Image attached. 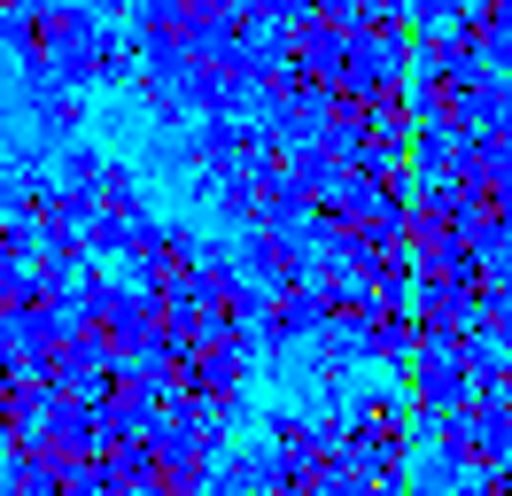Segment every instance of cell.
Segmentation results:
<instances>
[{
  "label": "cell",
  "instance_id": "obj_1",
  "mask_svg": "<svg viewBox=\"0 0 512 496\" xmlns=\"http://www.w3.org/2000/svg\"><path fill=\"white\" fill-rule=\"evenodd\" d=\"M194 225H163V217H148V225H132V287H179V279L194 272Z\"/></svg>",
  "mask_w": 512,
  "mask_h": 496
},
{
  "label": "cell",
  "instance_id": "obj_2",
  "mask_svg": "<svg viewBox=\"0 0 512 496\" xmlns=\"http://www.w3.org/2000/svg\"><path fill=\"white\" fill-rule=\"evenodd\" d=\"M233 264H241L249 287H295V279H311V248L295 233H280V225H249L241 248H233Z\"/></svg>",
  "mask_w": 512,
  "mask_h": 496
},
{
  "label": "cell",
  "instance_id": "obj_3",
  "mask_svg": "<svg viewBox=\"0 0 512 496\" xmlns=\"http://www.w3.org/2000/svg\"><path fill=\"white\" fill-rule=\"evenodd\" d=\"M202 496H288V481H280L272 450L256 442V450H218L202 473Z\"/></svg>",
  "mask_w": 512,
  "mask_h": 496
},
{
  "label": "cell",
  "instance_id": "obj_4",
  "mask_svg": "<svg viewBox=\"0 0 512 496\" xmlns=\"http://www.w3.org/2000/svg\"><path fill=\"white\" fill-rule=\"evenodd\" d=\"M412 349H419V318L404 303H373L365 310V326H357V357H365V365H396L404 372Z\"/></svg>",
  "mask_w": 512,
  "mask_h": 496
},
{
  "label": "cell",
  "instance_id": "obj_5",
  "mask_svg": "<svg viewBox=\"0 0 512 496\" xmlns=\"http://www.w3.org/2000/svg\"><path fill=\"white\" fill-rule=\"evenodd\" d=\"M450 124H458V132H512V78L489 70V78H474V86H458Z\"/></svg>",
  "mask_w": 512,
  "mask_h": 496
},
{
  "label": "cell",
  "instance_id": "obj_6",
  "mask_svg": "<svg viewBox=\"0 0 512 496\" xmlns=\"http://www.w3.org/2000/svg\"><path fill=\"white\" fill-rule=\"evenodd\" d=\"M94 202H101V210H117V217H132V225L156 217V194H148V179L132 171L125 155H101V163H94Z\"/></svg>",
  "mask_w": 512,
  "mask_h": 496
},
{
  "label": "cell",
  "instance_id": "obj_7",
  "mask_svg": "<svg viewBox=\"0 0 512 496\" xmlns=\"http://www.w3.org/2000/svg\"><path fill=\"white\" fill-rule=\"evenodd\" d=\"M24 124H32V140L47 155L70 148V140H78V124H86V93H70V86L39 93V101H24Z\"/></svg>",
  "mask_w": 512,
  "mask_h": 496
},
{
  "label": "cell",
  "instance_id": "obj_8",
  "mask_svg": "<svg viewBox=\"0 0 512 496\" xmlns=\"http://www.w3.org/2000/svg\"><path fill=\"white\" fill-rule=\"evenodd\" d=\"M132 70H140V39H132V31H109V24H101V39H94V93L132 86Z\"/></svg>",
  "mask_w": 512,
  "mask_h": 496
},
{
  "label": "cell",
  "instance_id": "obj_9",
  "mask_svg": "<svg viewBox=\"0 0 512 496\" xmlns=\"http://www.w3.org/2000/svg\"><path fill=\"white\" fill-rule=\"evenodd\" d=\"M404 481H412V496H458V489H466V458H450L443 442H435L419 465L404 458Z\"/></svg>",
  "mask_w": 512,
  "mask_h": 496
},
{
  "label": "cell",
  "instance_id": "obj_10",
  "mask_svg": "<svg viewBox=\"0 0 512 496\" xmlns=\"http://www.w3.org/2000/svg\"><path fill=\"white\" fill-rule=\"evenodd\" d=\"M78 248H86V264H101V256H125V248H132V217L86 210V217H78Z\"/></svg>",
  "mask_w": 512,
  "mask_h": 496
},
{
  "label": "cell",
  "instance_id": "obj_11",
  "mask_svg": "<svg viewBox=\"0 0 512 496\" xmlns=\"http://www.w3.org/2000/svg\"><path fill=\"white\" fill-rule=\"evenodd\" d=\"M63 489V473L47 458H8V473H0V496H55Z\"/></svg>",
  "mask_w": 512,
  "mask_h": 496
},
{
  "label": "cell",
  "instance_id": "obj_12",
  "mask_svg": "<svg viewBox=\"0 0 512 496\" xmlns=\"http://www.w3.org/2000/svg\"><path fill=\"white\" fill-rule=\"evenodd\" d=\"M458 496H512V489H505V473H466V489H458Z\"/></svg>",
  "mask_w": 512,
  "mask_h": 496
}]
</instances>
